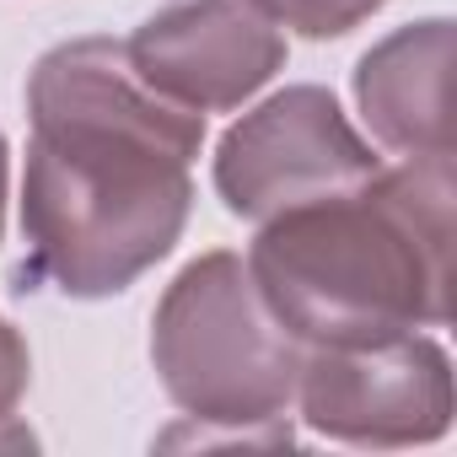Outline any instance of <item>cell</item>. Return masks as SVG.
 I'll list each match as a JSON object with an SVG mask.
<instances>
[{"mask_svg":"<svg viewBox=\"0 0 457 457\" xmlns=\"http://www.w3.org/2000/svg\"><path fill=\"white\" fill-rule=\"evenodd\" d=\"M253 6L302 38H345L350 28L377 17L387 0H253Z\"/></svg>","mask_w":457,"mask_h":457,"instance_id":"ba28073f","label":"cell"},{"mask_svg":"<svg viewBox=\"0 0 457 457\" xmlns=\"http://www.w3.org/2000/svg\"><path fill=\"white\" fill-rule=\"evenodd\" d=\"M452 22L425 17L382 44H371L355 65V103L366 129L403 156H452Z\"/></svg>","mask_w":457,"mask_h":457,"instance_id":"52a82bcc","label":"cell"},{"mask_svg":"<svg viewBox=\"0 0 457 457\" xmlns=\"http://www.w3.org/2000/svg\"><path fill=\"white\" fill-rule=\"evenodd\" d=\"M6 178H12V151H6V135H0V232H6Z\"/></svg>","mask_w":457,"mask_h":457,"instance_id":"30bf717a","label":"cell"},{"mask_svg":"<svg viewBox=\"0 0 457 457\" xmlns=\"http://www.w3.org/2000/svg\"><path fill=\"white\" fill-rule=\"evenodd\" d=\"M302 420L345 446H425L452 430V361L436 339L312 345L296 377Z\"/></svg>","mask_w":457,"mask_h":457,"instance_id":"5b68a950","label":"cell"},{"mask_svg":"<svg viewBox=\"0 0 457 457\" xmlns=\"http://www.w3.org/2000/svg\"><path fill=\"white\" fill-rule=\"evenodd\" d=\"M248 270L302 345H371L446 323L452 156H409L361 188L259 220Z\"/></svg>","mask_w":457,"mask_h":457,"instance_id":"7a4b0ae2","label":"cell"},{"mask_svg":"<svg viewBox=\"0 0 457 457\" xmlns=\"http://www.w3.org/2000/svg\"><path fill=\"white\" fill-rule=\"evenodd\" d=\"M28 377H33V361H28V345L22 334L0 318V457L6 452H33L38 436L17 420V403L28 393Z\"/></svg>","mask_w":457,"mask_h":457,"instance_id":"9c48e42d","label":"cell"},{"mask_svg":"<svg viewBox=\"0 0 457 457\" xmlns=\"http://www.w3.org/2000/svg\"><path fill=\"white\" fill-rule=\"evenodd\" d=\"M382 162L323 87H286L215 145V194L237 220H270L307 199L361 188Z\"/></svg>","mask_w":457,"mask_h":457,"instance_id":"277c9868","label":"cell"},{"mask_svg":"<svg viewBox=\"0 0 457 457\" xmlns=\"http://www.w3.org/2000/svg\"><path fill=\"white\" fill-rule=\"evenodd\" d=\"M307 345L270 312L248 259L199 253L162 291L151 318V366L194 425L291 430Z\"/></svg>","mask_w":457,"mask_h":457,"instance_id":"3957f363","label":"cell"},{"mask_svg":"<svg viewBox=\"0 0 457 457\" xmlns=\"http://www.w3.org/2000/svg\"><path fill=\"white\" fill-rule=\"evenodd\" d=\"M124 49L135 71L188 113L243 108L286 65V38L253 0H167Z\"/></svg>","mask_w":457,"mask_h":457,"instance_id":"8992f818","label":"cell"},{"mask_svg":"<svg viewBox=\"0 0 457 457\" xmlns=\"http://www.w3.org/2000/svg\"><path fill=\"white\" fill-rule=\"evenodd\" d=\"M28 270L76 302L129 291L188 226L204 113L162 97L119 38L49 49L28 76Z\"/></svg>","mask_w":457,"mask_h":457,"instance_id":"6da1fadb","label":"cell"}]
</instances>
